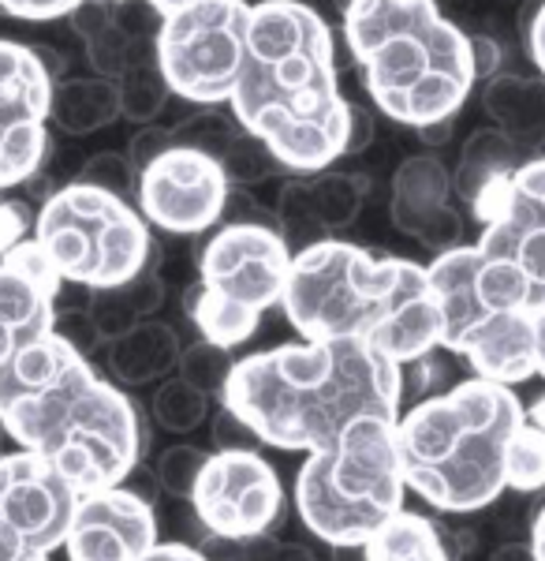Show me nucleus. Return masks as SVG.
<instances>
[{
  "mask_svg": "<svg viewBox=\"0 0 545 561\" xmlns=\"http://www.w3.org/2000/svg\"><path fill=\"white\" fill-rule=\"evenodd\" d=\"M158 547V520L153 502L135 486H108V491L79 494L71 517L68 561H139Z\"/></svg>",
  "mask_w": 545,
  "mask_h": 561,
  "instance_id": "nucleus-15",
  "label": "nucleus"
},
{
  "mask_svg": "<svg viewBox=\"0 0 545 561\" xmlns=\"http://www.w3.org/2000/svg\"><path fill=\"white\" fill-rule=\"evenodd\" d=\"M79 4L83 0H0V12L26 23H49V20H68Z\"/></svg>",
  "mask_w": 545,
  "mask_h": 561,
  "instance_id": "nucleus-35",
  "label": "nucleus"
},
{
  "mask_svg": "<svg viewBox=\"0 0 545 561\" xmlns=\"http://www.w3.org/2000/svg\"><path fill=\"white\" fill-rule=\"evenodd\" d=\"M292 251L269 221H229L198 243V285L187 314L206 341L235 348L258 333L262 314L285 300Z\"/></svg>",
  "mask_w": 545,
  "mask_h": 561,
  "instance_id": "nucleus-8",
  "label": "nucleus"
},
{
  "mask_svg": "<svg viewBox=\"0 0 545 561\" xmlns=\"http://www.w3.org/2000/svg\"><path fill=\"white\" fill-rule=\"evenodd\" d=\"M147 4L153 8L158 15H172L179 12V8H190V4H202V0H147Z\"/></svg>",
  "mask_w": 545,
  "mask_h": 561,
  "instance_id": "nucleus-47",
  "label": "nucleus"
},
{
  "mask_svg": "<svg viewBox=\"0 0 545 561\" xmlns=\"http://www.w3.org/2000/svg\"><path fill=\"white\" fill-rule=\"evenodd\" d=\"M232 184L224 176L221 161L198 147H169L139 173L135 203L150 225L176 237H198L224 221Z\"/></svg>",
  "mask_w": 545,
  "mask_h": 561,
  "instance_id": "nucleus-14",
  "label": "nucleus"
},
{
  "mask_svg": "<svg viewBox=\"0 0 545 561\" xmlns=\"http://www.w3.org/2000/svg\"><path fill=\"white\" fill-rule=\"evenodd\" d=\"M53 87L34 45L0 38V192L34 180L49 158Z\"/></svg>",
  "mask_w": 545,
  "mask_h": 561,
  "instance_id": "nucleus-13",
  "label": "nucleus"
},
{
  "mask_svg": "<svg viewBox=\"0 0 545 561\" xmlns=\"http://www.w3.org/2000/svg\"><path fill=\"white\" fill-rule=\"evenodd\" d=\"M280 307L303 341H359L399 367L441 345L430 270L411 259H374L348 240L295 255Z\"/></svg>",
  "mask_w": 545,
  "mask_h": 561,
  "instance_id": "nucleus-4",
  "label": "nucleus"
},
{
  "mask_svg": "<svg viewBox=\"0 0 545 561\" xmlns=\"http://www.w3.org/2000/svg\"><path fill=\"white\" fill-rule=\"evenodd\" d=\"M83 307L90 311V319H94V325H97V333H102L105 345H113V341L127 337L135 325L147 322V319H139V314H135V307L124 300L120 288H94V293L86 296Z\"/></svg>",
  "mask_w": 545,
  "mask_h": 561,
  "instance_id": "nucleus-31",
  "label": "nucleus"
},
{
  "mask_svg": "<svg viewBox=\"0 0 545 561\" xmlns=\"http://www.w3.org/2000/svg\"><path fill=\"white\" fill-rule=\"evenodd\" d=\"M113 83H116V94H120V113L131 124H139V128H150V124L165 113L172 90L158 60V34H147V38L135 42L131 57H127V68Z\"/></svg>",
  "mask_w": 545,
  "mask_h": 561,
  "instance_id": "nucleus-21",
  "label": "nucleus"
},
{
  "mask_svg": "<svg viewBox=\"0 0 545 561\" xmlns=\"http://www.w3.org/2000/svg\"><path fill=\"white\" fill-rule=\"evenodd\" d=\"M179 333L169 322L147 319L135 325L127 337L105 345V370L120 389H139L150 382H165L179 367Z\"/></svg>",
  "mask_w": 545,
  "mask_h": 561,
  "instance_id": "nucleus-19",
  "label": "nucleus"
},
{
  "mask_svg": "<svg viewBox=\"0 0 545 561\" xmlns=\"http://www.w3.org/2000/svg\"><path fill=\"white\" fill-rule=\"evenodd\" d=\"M53 337H60L68 348H76L79 356L94 359L97 352L105 348L102 333H97L94 319H90L86 307H60L57 311V322H53Z\"/></svg>",
  "mask_w": 545,
  "mask_h": 561,
  "instance_id": "nucleus-32",
  "label": "nucleus"
},
{
  "mask_svg": "<svg viewBox=\"0 0 545 561\" xmlns=\"http://www.w3.org/2000/svg\"><path fill=\"white\" fill-rule=\"evenodd\" d=\"M526 420L545 427V397H538V404H534V409H526Z\"/></svg>",
  "mask_w": 545,
  "mask_h": 561,
  "instance_id": "nucleus-48",
  "label": "nucleus"
},
{
  "mask_svg": "<svg viewBox=\"0 0 545 561\" xmlns=\"http://www.w3.org/2000/svg\"><path fill=\"white\" fill-rule=\"evenodd\" d=\"M508 486L534 494L545 486V427L526 420L508 446Z\"/></svg>",
  "mask_w": 545,
  "mask_h": 561,
  "instance_id": "nucleus-28",
  "label": "nucleus"
},
{
  "mask_svg": "<svg viewBox=\"0 0 545 561\" xmlns=\"http://www.w3.org/2000/svg\"><path fill=\"white\" fill-rule=\"evenodd\" d=\"M489 561H534V550L531 542H505V547H497L494 554H489Z\"/></svg>",
  "mask_w": 545,
  "mask_h": 561,
  "instance_id": "nucleus-43",
  "label": "nucleus"
},
{
  "mask_svg": "<svg viewBox=\"0 0 545 561\" xmlns=\"http://www.w3.org/2000/svg\"><path fill=\"white\" fill-rule=\"evenodd\" d=\"M526 423L512 386L463 378L396 423L404 483L441 513H478L508 491V446Z\"/></svg>",
  "mask_w": 545,
  "mask_h": 561,
  "instance_id": "nucleus-6",
  "label": "nucleus"
},
{
  "mask_svg": "<svg viewBox=\"0 0 545 561\" xmlns=\"http://www.w3.org/2000/svg\"><path fill=\"white\" fill-rule=\"evenodd\" d=\"M292 184L299 198H303V206L311 210V217L329 237L348 229V225H356V217L362 214L370 195V180L362 173H333V169L292 180Z\"/></svg>",
  "mask_w": 545,
  "mask_h": 561,
  "instance_id": "nucleus-24",
  "label": "nucleus"
},
{
  "mask_svg": "<svg viewBox=\"0 0 545 561\" xmlns=\"http://www.w3.org/2000/svg\"><path fill=\"white\" fill-rule=\"evenodd\" d=\"M79 491L42 457L0 454V561H53L76 517Z\"/></svg>",
  "mask_w": 545,
  "mask_h": 561,
  "instance_id": "nucleus-11",
  "label": "nucleus"
},
{
  "mask_svg": "<svg viewBox=\"0 0 545 561\" xmlns=\"http://www.w3.org/2000/svg\"><path fill=\"white\" fill-rule=\"evenodd\" d=\"M232 367H235L232 348H221V345H213V341L198 337L195 345H184V352H179L176 375L195 389H202V393L221 397L224 386H229Z\"/></svg>",
  "mask_w": 545,
  "mask_h": 561,
  "instance_id": "nucleus-27",
  "label": "nucleus"
},
{
  "mask_svg": "<svg viewBox=\"0 0 545 561\" xmlns=\"http://www.w3.org/2000/svg\"><path fill=\"white\" fill-rule=\"evenodd\" d=\"M531 550H534V561H545V505L534 513V524H531Z\"/></svg>",
  "mask_w": 545,
  "mask_h": 561,
  "instance_id": "nucleus-45",
  "label": "nucleus"
},
{
  "mask_svg": "<svg viewBox=\"0 0 545 561\" xmlns=\"http://www.w3.org/2000/svg\"><path fill=\"white\" fill-rule=\"evenodd\" d=\"M483 108L494 128L515 142L523 158H538L545 147V79L501 71L483 87Z\"/></svg>",
  "mask_w": 545,
  "mask_h": 561,
  "instance_id": "nucleus-17",
  "label": "nucleus"
},
{
  "mask_svg": "<svg viewBox=\"0 0 545 561\" xmlns=\"http://www.w3.org/2000/svg\"><path fill=\"white\" fill-rule=\"evenodd\" d=\"M60 274L38 240H23L0 259V364L20 348L49 337L57 322Z\"/></svg>",
  "mask_w": 545,
  "mask_h": 561,
  "instance_id": "nucleus-16",
  "label": "nucleus"
},
{
  "mask_svg": "<svg viewBox=\"0 0 545 561\" xmlns=\"http://www.w3.org/2000/svg\"><path fill=\"white\" fill-rule=\"evenodd\" d=\"M113 4H120V0H113Z\"/></svg>",
  "mask_w": 545,
  "mask_h": 561,
  "instance_id": "nucleus-49",
  "label": "nucleus"
},
{
  "mask_svg": "<svg viewBox=\"0 0 545 561\" xmlns=\"http://www.w3.org/2000/svg\"><path fill=\"white\" fill-rule=\"evenodd\" d=\"M34 240L57 266L60 280L90 293L139 277L158 255L150 221L139 214V206L79 180L57 187L42 203Z\"/></svg>",
  "mask_w": 545,
  "mask_h": 561,
  "instance_id": "nucleus-9",
  "label": "nucleus"
},
{
  "mask_svg": "<svg viewBox=\"0 0 545 561\" xmlns=\"http://www.w3.org/2000/svg\"><path fill=\"white\" fill-rule=\"evenodd\" d=\"M374 142V116L367 113L362 105L351 108V142H348V153H362Z\"/></svg>",
  "mask_w": 545,
  "mask_h": 561,
  "instance_id": "nucleus-41",
  "label": "nucleus"
},
{
  "mask_svg": "<svg viewBox=\"0 0 545 561\" xmlns=\"http://www.w3.org/2000/svg\"><path fill=\"white\" fill-rule=\"evenodd\" d=\"M452 198V173L433 150L411 153L393 176V195H389V217L404 237L419 240L426 225L438 214L449 210Z\"/></svg>",
  "mask_w": 545,
  "mask_h": 561,
  "instance_id": "nucleus-18",
  "label": "nucleus"
},
{
  "mask_svg": "<svg viewBox=\"0 0 545 561\" xmlns=\"http://www.w3.org/2000/svg\"><path fill=\"white\" fill-rule=\"evenodd\" d=\"M471 53H475V71L478 79H494L505 71V49L497 38H489V34H471Z\"/></svg>",
  "mask_w": 545,
  "mask_h": 561,
  "instance_id": "nucleus-39",
  "label": "nucleus"
},
{
  "mask_svg": "<svg viewBox=\"0 0 545 561\" xmlns=\"http://www.w3.org/2000/svg\"><path fill=\"white\" fill-rule=\"evenodd\" d=\"M344 42L374 108L404 128L452 121L478 83L471 34L438 0H344Z\"/></svg>",
  "mask_w": 545,
  "mask_h": 561,
  "instance_id": "nucleus-5",
  "label": "nucleus"
},
{
  "mask_svg": "<svg viewBox=\"0 0 545 561\" xmlns=\"http://www.w3.org/2000/svg\"><path fill=\"white\" fill-rule=\"evenodd\" d=\"M217 161H221V169H224V176H229L232 187H254V184H266L269 176L285 173V165L272 158L266 142L251 131L235 135L229 147L221 150V158Z\"/></svg>",
  "mask_w": 545,
  "mask_h": 561,
  "instance_id": "nucleus-26",
  "label": "nucleus"
},
{
  "mask_svg": "<svg viewBox=\"0 0 545 561\" xmlns=\"http://www.w3.org/2000/svg\"><path fill=\"white\" fill-rule=\"evenodd\" d=\"M169 147H176V135L172 128H139V135L131 139V147H127V161L135 165V173H142V169L150 165L153 158H161Z\"/></svg>",
  "mask_w": 545,
  "mask_h": 561,
  "instance_id": "nucleus-36",
  "label": "nucleus"
},
{
  "mask_svg": "<svg viewBox=\"0 0 545 561\" xmlns=\"http://www.w3.org/2000/svg\"><path fill=\"white\" fill-rule=\"evenodd\" d=\"M206 460H210V454L198 446H169L161 449V457L153 460V479H158V486L172 497H184V502H190V494H195V483L198 476H202Z\"/></svg>",
  "mask_w": 545,
  "mask_h": 561,
  "instance_id": "nucleus-29",
  "label": "nucleus"
},
{
  "mask_svg": "<svg viewBox=\"0 0 545 561\" xmlns=\"http://www.w3.org/2000/svg\"><path fill=\"white\" fill-rule=\"evenodd\" d=\"M0 427L79 494L124 486L142 457L135 401L53 333L0 364Z\"/></svg>",
  "mask_w": 545,
  "mask_h": 561,
  "instance_id": "nucleus-2",
  "label": "nucleus"
},
{
  "mask_svg": "<svg viewBox=\"0 0 545 561\" xmlns=\"http://www.w3.org/2000/svg\"><path fill=\"white\" fill-rule=\"evenodd\" d=\"M139 561H210V558H206L202 550L187 547V542H158V547Z\"/></svg>",
  "mask_w": 545,
  "mask_h": 561,
  "instance_id": "nucleus-42",
  "label": "nucleus"
},
{
  "mask_svg": "<svg viewBox=\"0 0 545 561\" xmlns=\"http://www.w3.org/2000/svg\"><path fill=\"white\" fill-rule=\"evenodd\" d=\"M523 42H526V53H531L534 68L538 76L545 79V0H534L523 15Z\"/></svg>",
  "mask_w": 545,
  "mask_h": 561,
  "instance_id": "nucleus-38",
  "label": "nucleus"
},
{
  "mask_svg": "<svg viewBox=\"0 0 545 561\" xmlns=\"http://www.w3.org/2000/svg\"><path fill=\"white\" fill-rule=\"evenodd\" d=\"M404 468L393 420L351 423L333 446L306 454L295 472V513L333 550L362 542L404 510Z\"/></svg>",
  "mask_w": 545,
  "mask_h": 561,
  "instance_id": "nucleus-7",
  "label": "nucleus"
},
{
  "mask_svg": "<svg viewBox=\"0 0 545 561\" xmlns=\"http://www.w3.org/2000/svg\"><path fill=\"white\" fill-rule=\"evenodd\" d=\"M120 94L113 79L71 76L53 87L49 124L63 135H94L120 121Z\"/></svg>",
  "mask_w": 545,
  "mask_h": 561,
  "instance_id": "nucleus-20",
  "label": "nucleus"
},
{
  "mask_svg": "<svg viewBox=\"0 0 545 561\" xmlns=\"http://www.w3.org/2000/svg\"><path fill=\"white\" fill-rule=\"evenodd\" d=\"M419 139L426 142V147H441V142H449L452 139V121H444V124H430V128H422L419 131Z\"/></svg>",
  "mask_w": 545,
  "mask_h": 561,
  "instance_id": "nucleus-46",
  "label": "nucleus"
},
{
  "mask_svg": "<svg viewBox=\"0 0 545 561\" xmlns=\"http://www.w3.org/2000/svg\"><path fill=\"white\" fill-rule=\"evenodd\" d=\"M76 180L86 187H97V192L120 195V198L135 195V187H139V173H135V165L127 161V153H116V150H102L90 161H83V169H79Z\"/></svg>",
  "mask_w": 545,
  "mask_h": 561,
  "instance_id": "nucleus-30",
  "label": "nucleus"
},
{
  "mask_svg": "<svg viewBox=\"0 0 545 561\" xmlns=\"http://www.w3.org/2000/svg\"><path fill=\"white\" fill-rule=\"evenodd\" d=\"M523 161L526 158L515 150L512 139H505L497 128H478L460 150V165H456V173H452V192L467 206H475L478 198H483V192H489V187H494L497 180H505L508 173H515Z\"/></svg>",
  "mask_w": 545,
  "mask_h": 561,
  "instance_id": "nucleus-22",
  "label": "nucleus"
},
{
  "mask_svg": "<svg viewBox=\"0 0 545 561\" xmlns=\"http://www.w3.org/2000/svg\"><path fill=\"white\" fill-rule=\"evenodd\" d=\"M534 364H538V375L545 378V307L534 314Z\"/></svg>",
  "mask_w": 545,
  "mask_h": 561,
  "instance_id": "nucleus-44",
  "label": "nucleus"
},
{
  "mask_svg": "<svg viewBox=\"0 0 545 561\" xmlns=\"http://www.w3.org/2000/svg\"><path fill=\"white\" fill-rule=\"evenodd\" d=\"M247 0H202L161 15L158 60L172 98L202 108L232 102L247 60Z\"/></svg>",
  "mask_w": 545,
  "mask_h": 561,
  "instance_id": "nucleus-10",
  "label": "nucleus"
},
{
  "mask_svg": "<svg viewBox=\"0 0 545 561\" xmlns=\"http://www.w3.org/2000/svg\"><path fill=\"white\" fill-rule=\"evenodd\" d=\"M362 561H452L444 531L422 513L399 510L385 528L362 542Z\"/></svg>",
  "mask_w": 545,
  "mask_h": 561,
  "instance_id": "nucleus-23",
  "label": "nucleus"
},
{
  "mask_svg": "<svg viewBox=\"0 0 545 561\" xmlns=\"http://www.w3.org/2000/svg\"><path fill=\"white\" fill-rule=\"evenodd\" d=\"M210 401H213L210 393H202V389H195L176 375V378H165V382L158 386V393L150 397V415H153V423L169 434H195L210 420Z\"/></svg>",
  "mask_w": 545,
  "mask_h": 561,
  "instance_id": "nucleus-25",
  "label": "nucleus"
},
{
  "mask_svg": "<svg viewBox=\"0 0 545 561\" xmlns=\"http://www.w3.org/2000/svg\"><path fill=\"white\" fill-rule=\"evenodd\" d=\"M213 446L217 449H254L258 438H254V431L240 420V415L221 404V412H217V420H213Z\"/></svg>",
  "mask_w": 545,
  "mask_h": 561,
  "instance_id": "nucleus-37",
  "label": "nucleus"
},
{
  "mask_svg": "<svg viewBox=\"0 0 545 561\" xmlns=\"http://www.w3.org/2000/svg\"><path fill=\"white\" fill-rule=\"evenodd\" d=\"M202 531L224 542L266 539L285 510L277 468L258 449H213L190 494Z\"/></svg>",
  "mask_w": 545,
  "mask_h": 561,
  "instance_id": "nucleus-12",
  "label": "nucleus"
},
{
  "mask_svg": "<svg viewBox=\"0 0 545 561\" xmlns=\"http://www.w3.org/2000/svg\"><path fill=\"white\" fill-rule=\"evenodd\" d=\"M247 561H314L303 547H285V542L254 539L247 542Z\"/></svg>",
  "mask_w": 545,
  "mask_h": 561,
  "instance_id": "nucleus-40",
  "label": "nucleus"
},
{
  "mask_svg": "<svg viewBox=\"0 0 545 561\" xmlns=\"http://www.w3.org/2000/svg\"><path fill=\"white\" fill-rule=\"evenodd\" d=\"M404 367L359 341H303L235 359L221 404L254 431L258 446L317 454L351 423H399Z\"/></svg>",
  "mask_w": 545,
  "mask_h": 561,
  "instance_id": "nucleus-3",
  "label": "nucleus"
},
{
  "mask_svg": "<svg viewBox=\"0 0 545 561\" xmlns=\"http://www.w3.org/2000/svg\"><path fill=\"white\" fill-rule=\"evenodd\" d=\"M229 108L285 173L314 176L348 158L356 105L340 94L333 31L317 8L303 0L251 4L247 60Z\"/></svg>",
  "mask_w": 545,
  "mask_h": 561,
  "instance_id": "nucleus-1",
  "label": "nucleus"
},
{
  "mask_svg": "<svg viewBox=\"0 0 545 561\" xmlns=\"http://www.w3.org/2000/svg\"><path fill=\"white\" fill-rule=\"evenodd\" d=\"M38 221V214L31 210V203L20 198H0V259L8 251H15L23 240H31V229Z\"/></svg>",
  "mask_w": 545,
  "mask_h": 561,
  "instance_id": "nucleus-33",
  "label": "nucleus"
},
{
  "mask_svg": "<svg viewBox=\"0 0 545 561\" xmlns=\"http://www.w3.org/2000/svg\"><path fill=\"white\" fill-rule=\"evenodd\" d=\"M116 288H120L124 300L135 307V314H139V319H150V314L161 311V304H165V280H161V274L153 266L142 270L139 277L116 285Z\"/></svg>",
  "mask_w": 545,
  "mask_h": 561,
  "instance_id": "nucleus-34",
  "label": "nucleus"
}]
</instances>
